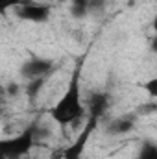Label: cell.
<instances>
[{
	"instance_id": "1",
	"label": "cell",
	"mask_w": 157,
	"mask_h": 159,
	"mask_svg": "<svg viewBox=\"0 0 157 159\" xmlns=\"http://www.w3.org/2000/svg\"><path fill=\"white\" fill-rule=\"evenodd\" d=\"M83 107L79 102V91H78V83L72 81L67 89V93L57 100V104L52 109V119L59 124H70L81 115Z\"/></svg>"
},
{
	"instance_id": "2",
	"label": "cell",
	"mask_w": 157,
	"mask_h": 159,
	"mask_svg": "<svg viewBox=\"0 0 157 159\" xmlns=\"http://www.w3.org/2000/svg\"><path fill=\"white\" fill-rule=\"evenodd\" d=\"M20 17L22 19H28V20H44L46 15H48V9L43 7V6H37V4H20Z\"/></svg>"
},
{
	"instance_id": "3",
	"label": "cell",
	"mask_w": 157,
	"mask_h": 159,
	"mask_svg": "<svg viewBox=\"0 0 157 159\" xmlns=\"http://www.w3.org/2000/svg\"><path fill=\"white\" fill-rule=\"evenodd\" d=\"M50 69V63L48 61H34V63H28L26 67V74L30 76H37V74H43Z\"/></svg>"
},
{
	"instance_id": "4",
	"label": "cell",
	"mask_w": 157,
	"mask_h": 159,
	"mask_svg": "<svg viewBox=\"0 0 157 159\" xmlns=\"http://www.w3.org/2000/svg\"><path fill=\"white\" fill-rule=\"evenodd\" d=\"M146 91H148L152 96H157V78L150 80V81L146 83Z\"/></svg>"
},
{
	"instance_id": "5",
	"label": "cell",
	"mask_w": 157,
	"mask_h": 159,
	"mask_svg": "<svg viewBox=\"0 0 157 159\" xmlns=\"http://www.w3.org/2000/svg\"><path fill=\"white\" fill-rule=\"evenodd\" d=\"M154 30H155V34H157V15H155V19H154Z\"/></svg>"
}]
</instances>
